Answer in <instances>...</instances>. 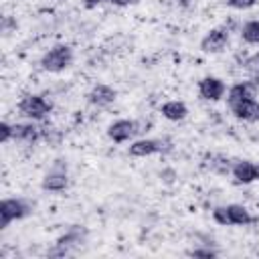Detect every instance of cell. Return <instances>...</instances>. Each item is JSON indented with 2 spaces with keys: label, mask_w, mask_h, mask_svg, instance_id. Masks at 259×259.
I'll list each match as a JSON object with an SVG mask.
<instances>
[{
  "label": "cell",
  "mask_w": 259,
  "mask_h": 259,
  "mask_svg": "<svg viewBox=\"0 0 259 259\" xmlns=\"http://www.w3.org/2000/svg\"><path fill=\"white\" fill-rule=\"evenodd\" d=\"M73 61V51L69 45H55L53 49H49L42 59H40V67L49 73H61L65 71Z\"/></svg>",
  "instance_id": "1"
},
{
  "label": "cell",
  "mask_w": 259,
  "mask_h": 259,
  "mask_svg": "<svg viewBox=\"0 0 259 259\" xmlns=\"http://www.w3.org/2000/svg\"><path fill=\"white\" fill-rule=\"evenodd\" d=\"M212 219L219 225H251L255 219L251 212L241 206V204H227V206H217L212 210Z\"/></svg>",
  "instance_id": "2"
},
{
  "label": "cell",
  "mask_w": 259,
  "mask_h": 259,
  "mask_svg": "<svg viewBox=\"0 0 259 259\" xmlns=\"http://www.w3.org/2000/svg\"><path fill=\"white\" fill-rule=\"evenodd\" d=\"M51 109H53L51 101H47L42 95H24L18 103L20 115H24L28 119H34V121L45 119L51 113Z\"/></svg>",
  "instance_id": "3"
},
{
  "label": "cell",
  "mask_w": 259,
  "mask_h": 259,
  "mask_svg": "<svg viewBox=\"0 0 259 259\" xmlns=\"http://www.w3.org/2000/svg\"><path fill=\"white\" fill-rule=\"evenodd\" d=\"M30 212L28 204L20 198H4L0 202V229H6L12 221H18Z\"/></svg>",
  "instance_id": "4"
},
{
  "label": "cell",
  "mask_w": 259,
  "mask_h": 259,
  "mask_svg": "<svg viewBox=\"0 0 259 259\" xmlns=\"http://www.w3.org/2000/svg\"><path fill=\"white\" fill-rule=\"evenodd\" d=\"M229 107H231V111L235 113L237 119L251 121V123L259 121V101H257L255 97L237 101V103H233V105H229Z\"/></svg>",
  "instance_id": "5"
},
{
  "label": "cell",
  "mask_w": 259,
  "mask_h": 259,
  "mask_svg": "<svg viewBox=\"0 0 259 259\" xmlns=\"http://www.w3.org/2000/svg\"><path fill=\"white\" fill-rule=\"evenodd\" d=\"M227 45H229V32L225 28H212L200 40V49L204 53H221V51H225Z\"/></svg>",
  "instance_id": "6"
},
{
  "label": "cell",
  "mask_w": 259,
  "mask_h": 259,
  "mask_svg": "<svg viewBox=\"0 0 259 259\" xmlns=\"http://www.w3.org/2000/svg\"><path fill=\"white\" fill-rule=\"evenodd\" d=\"M136 132H140V130H138V123H136V121H130V119H117V121H113V123L107 127V136H109L113 142H117V144L127 142L130 138H134Z\"/></svg>",
  "instance_id": "7"
},
{
  "label": "cell",
  "mask_w": 259,
  "mask_h": 259,
  "mask_svg": "<svg viewBox=\"0 0 259 259\" xmlns=\"http://www.w3.org/2000/svg\"><path fill=\"white\" fill-rule=\"evenodd\" d=\"M198 93L206 101H219L225 95V83L219 77H204L198 83Z\"/></svg>",
  "instance_id": "8"
},
{
  "label": "cell",
  "mask_w": 259,
  "mask_h": 259,
  "mask_svg": "<svg viewBox=\"0 0 259 259\" xmlns=\"http://www.w3.org/2000/svg\"><path fill=\"white\" fill-rule=\"evenodd\" d=\"M164 150V142L162 140H150V138H144V140H136L132 146H130V156H136V158H144V156H152L156 152H162Z\"/></svg>",
  "instance_id": "9"
},
{
  "label": "cell",
  "mask_w": 259,
  "mask_h": 259,
  "mask_svg": "<svg viewBox=\"0 0 259 259\" xmlns=\"http://www.w3.org/2000/svg\"><path fill=\"white\" fill-rule=\"evenodd\" d=\"M67 170L65 168H53L51 172L45 174L40 186L42 190H51V192H61L67 188Z\"/></svg>",
  "instance_id": "10"
},
{
  "label": "cell",
  "mask_w": 259,
  "mask_h": 259,
  "mask_svg": "<svg viewBox=\"0 0 259 259\" xmlns=\"http://www.w3.org/2000/svg\"><path fill=\"white\" fill-rule=\"evenodd\" d=\"M115 95H117V93H115L113 87L99 83V85H95V87L89 91L87 99H89V103H93V105H97V107H105V105H111V103L115 101Z\"/></svg>",
  "instance_id": "11"
},
{
  "label": "cell",
  "mask_w": 259,
  "mask_h": 259,
  "mask_svg": "<svg viewBox=\"0 0 259 259\" xmlns=\"http://www.w3.org/2000/svg\"><path fill=\"white\" fill-rule=\"evenodd\" d=\"M235 180L239 184H251L253 180H257V170H255V164L249 162V160H241L237 162L233 168H231Z\"/></svg>",
  "instance_id": "12"
},
{
  "label": "cell",
  "mask_w": 259,
  "mask_h": 259,
  "mask_svg": "<svg viewBox=\"0 0 259 259\" xmlns=\"http://www.w3.org/2000/svg\"><path fill=\"white\" fill-rule=\"evenodd\" d=\"M255 97V85L249 83V81H241V83H235L229 93H227V103L233 105L237 101H243V99H251Z\"/></svg>",
  "instance_id": "13"
},
{
  "label": "cell",
  "mask_w": 259,
  "mask_h": 259,
  "mask_svg": "<svg viewBox=\"0 0 259 259\" xmlns=\"http://www.w3.org/2000/svg\"><path fill=\"white\" fill-rule=\"evenodd\" d=\"M40 138V130L32 123H16L14 125V136L12 140L20 142V144H34Z\"/></svg>",
  "instance_id": "14"
},
{
  "label": "cell",
  "mask_w": 259,
  "mask_h": 259,
  "mask_svg": "<svg viewBox=\"0 0 259 259\" xmlns=\"http://www.w3.org/2000/svg\"><path fill=\"white\" fill-rule=\"evenodd\" d=\"M160 111H162V115H164L166 119H170V121H182V119L186 117V113H188V107H186L182 101L172 99V101H166V103L160 107Z\"/></svg>",
  "instance_id": "15"
},
{
  "label": "cell",
  "mask_w": 259,
  "mask_h": 259,
  "mask_svg": "<svg viewBox=\"0 0 259 259\" xmlns=\"http://www.w3.org/2000/svg\"><path fill=\"white\" fill-rule=\"evenodd\" d=\"M241 38L249 45H259V20H249L241 28Z\"/></svg>",
  "instance_id": "16"
},
{
  "label": "cell",
  "mask_w": 259,
  "mask_h": 259,
  "mask_svg": "<svg viewBox=\"0 0 259 259\" xmlns=\"http://www.w3.org/2000/svg\"><path fill=\"white\" fill-rule=\"evenodd\" d=\"M206 168H210L212 172H229L231 168H229V162L225 160V158H221V156H210V158H206Z\"/></svg>",
  "instance_id": "17"
},
{
  "label": "cell",
  "mask_w": 259,
  "mask_h": 259,
  "mask_svg": "<svg viewBox=\"0 0 259 259\" xmlns=\"http://www.w3.org/2000/svg\"><path fill=\"white\" fill-rule=\"evenodd\" d=\"M245 71L253 77H259V53L251 55L247 61H245Z\"/></svg>",
  "instance_id": "18"
},
{
  "label": "cell",
  "mask_w": 259,
  "mask_h": 259,
  "mask_svg": "<svg viewBox=\"0 0 259 259\" xmlns=\"http://www.w3.org/2000/svg\"><path fill=\"white\" fill-rule=\"evenodd\" d=\"M12 136H14V125L2 121V123H0V142L6 144L8 140H12Z\"/></svg>",
  "instance_id": "19"
},
{
  "label": "cell",
  "mask_w": 259,
  "mask_h": 259,
  "mask_svg": "<svg viewBox=\"0 0 259 259\" xmlns=\"http://www.w3.org/2000/svg\"><path fill=\"white\" fill-rule=\"evenodd\" d=\"M227 4H229L231 8H237V10H247V8L255 6L257 0H227Z\"/></svg>",
  "instance_id": "20"
},
{
  "label": "cell",
  "mask_w": 259,
  "mask_h": 259,
  "mask_svg": "<svg viewBox=\"0 0 259 259\" xmlns=\"http://www.w3.org/2000/svg\"><path fill=\"white\" fill-rule=\"evenodd\" d=\"M192 255H194V257H214L217 253H214V251H210V249H194V251H192Z\"/></svg>",
  "instance_id": "21"
},
{
  "label": "cell",
  "mask_w": 259,
  "mask_h": 259,
  "mask_svg": "<svg viewBox=\"0 0 259 259\" xmlns=\"http://www.w3.org/2000/svg\"><path fill=\"white\" fill-rule=\"evenodd\" d=\"M109 2H113L115 6H127V4H134L136 0H109Z\"/></svg>",
  "instance_id": "22"
},
{
  "label": "cell",
  "mask_w": 259,
  "mask_h": 259,
  "mask_svg": "<svg viewBox=\"0 0 259 259\" xmlns=\"http://www.w3.org/2000/svg\"><path fill=\"white\" fill-rule=\"evenodd\" d=\"M81 2H83V4L87 6V8H93V6H97V4H101L103 0H81Z\"/></svg>",
  "instance_id": "23"
},
{
  "label": "cell",
  "mask_w": 259,
  "mask_h": 259,
  "mask_svg": "<svg viewBox=\"0 0 259 259\" xmlns=\"http://www.w3.org/2000/svg\"><path fill=\"white\" fill-rule=\"evenodd\" d=\"M255 170H257V178H259V164H255Z\"/></svg>",
  "instance_id": "24"
}]
</instances>
